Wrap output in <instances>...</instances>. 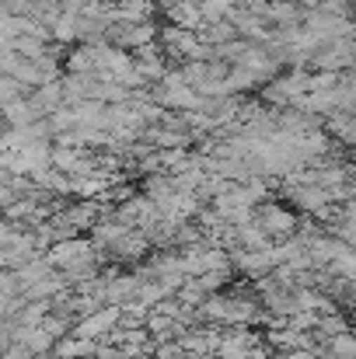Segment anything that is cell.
<instances>
[{
  "instance_id": "277c9868",
  "label": "cell",
  "mask_w": 356,
  "mask_h": 359,
  "mask_svg": "<svg viewBox=\"0 0 356 359\" xmlns=\"http://www.w3.org/2000/svg\"><path fill=\"white\" fill-rule=\"evenodd\" d=\"M164 14H168V25L185 28V32H199V25H203V14H199V7H196L192 0H178V4H171Z\"/></svg>"
},
{
  "instance_id": "30bf717a",
  "label": "cell",
  "mask_w": 356,
  "mask_h": 359,
  "mask_svg": "<svg viewBox=\"0 0 356 359\" xmlns=\"http://www.w3.org/2000/svg\"><path fill=\"white\" fill-rule=\"evenodd\" d=\"M91 359H122V349H119V346H109V342H98V349H95Z\"/></svg>"
},
{
  "instance_id": "7a4b0ae2",
  "label": "cell",
  "mask_w": 356,
  "mask_h": 359,
  "mask_svg": "<svg viewBox=\"0 0 356 359\" xmlns=\"http://www.w3.org/2000/svg\"><path fill=\"white\" fill-rule=\"evenodd\" d=\"M95 251V244L91 238H84V234H74V238H63V241H53L42 255H46V262L53 265V269H63V265H70V262H77V258H84V255H91Z\"/></svg>"
},
{
  "instance_id": "ba28073f",
  "label": "cell",
  "mask_w": 356,
  "mask_h": 359,
  "mask_svg": "<svg viewBox=\"0 0 356 359\" xmlns=\"http://www.w3.org/2000/svg\"><path fill=\"white\" fill-rule=\"evenodd\" d=\"M150 311H154V314H164V318H175V321L185 314V307L178 304V297H161V300L150 304Z\"/></svg>"
},
{
  "instance_id": "52a82bcc",
  "label": "cell",
  "mask_w": 356,
  "mask_h": 359,
  "mask_svg": "<svg viewBox=\"0 0 356 359\" xmlns=\"http://www.w3.org/2000/svg\"><path fill=\"white\" fill-rule=\"evenodd\" d=\"M70 325H74L70 318H63V314L49 311V314L42 318V325H39V328H46V332H49L53 339H63V335H70Z\"/></svg>"
},
{
  "instance_id": "5b68a950",
  "label": "cell",
  "mask_w": 356,
  "mask_h": 359,
  "mask_svg": "<svg viewBox=\"0 0 356 359\" xmlns=\"http://www.w3.org/2000/svg\"><path fill=\"white\" fill-rule=\"evenodd\" d=\"M53 311V304L49 300H25V307L18 311V325H42V318Z\"/></svg>"
},
{
  "instance_id": "8992f818",
  "label": "cell",
  "mask_w": 356,
  "mask_h": 359,
  "mask_svg": "<svg viewBox=\"0 0 356 359\" xmlns=\"http://www.w3.org/2000/svg\"><path fill=\"white\" fill-rule=\"evenodd\" d=\"M325 349L332 353L336 359H356V339L353 332H339L332 339H325Z\"/></svg>"
},
{
  "instance_id": "8fae6325",
  "label": "cell",
  "mask_w": 356,
  "mask_h": 359,
  "mask_svg": "<svg viewBox=\"0 0 356 359\" xmlns=\"http://www.w3.org/2000/svg\"><path fill=\"white\" fill-rule=\"evenodd\" d=\"M171 4H178V0H154V7H157V11H168Z\"/></svg>"
},
{
  "instance_id": "6da1fadb",
  "label": "cell",
  "mask_w": 356,
  "mask_h": 359,
  "mask_svg": "<svg viewBox=\"0 0 356 359\" xmlns=\"http://www.w3.org/2000/svg\"><path fill=\"white\" fill-rule=\"evenodd\" d=\"M255 220H258V227L272 241H283V238H290V234H297L301 213H294V210L283 206V203H269V199H265V203L255 206Z\"/></svg>"
},
{
  "instance_id": "9c48e42d",
  "label": "cell",
  "mask_w": 356,
  "mask_h": 359,
  "mask_svg": "<svg viewBox=\"0 0 356 359\" xmlns=\"http://www.w3.org/2000/svg\"><path fill=\"white\" fill-rule=\"evenodd\" d=\"M0 359H35V353H32L28 346H21V342H7Z\"/></svg>"
},
{
  "instance_id": "3957f363",
  "label": "cell",
  "mask_w": 356,
  "mask_h": 359,
  "mask_svg": "<svg viewBox=\"0 0 356 359\" xmlns=\"http://www.w3.org/2000/svg\"><path fill=\"white\" fill-rule=\"evenodd\" d=\"M35 119H42V116H35V109L28 105L25 95L0 102V122L4 126H28V122H35Z\"/></svg>"
}]
</instances>
